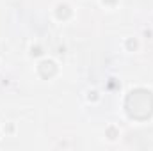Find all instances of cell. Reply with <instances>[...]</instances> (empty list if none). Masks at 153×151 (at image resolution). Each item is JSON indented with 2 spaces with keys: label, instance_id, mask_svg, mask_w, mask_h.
<instances>
[{
  "label": "cell",
  "instance_id": "7a4b0ae2",
  "mask_svg": "<svg viewBox=\"0 0 153 151\" xmlns=\"http://www.w3.org/2000/svg\"><path fill=\"white\" fill-rule=\"evenodd\" d=\"M39 75L45 76V78H48V76H53L57 73V66H55V62H52V61H43L41 64H39Z\"/></svg>",
  "mask_w": 153,
  "mask_h": 151
},
{
  "label": "cell",
  "instance_id": "3957f363",
  "mask_svg": "<svg viewBox=\"0 0 153 151\" xmlns=\"http://www.w3.org/2000/svg\"><path fill=\"white\" fill-rule=\"evenodd\" d=\"M55 14H57L59 20H66V18L71 16V9H70L66 4H61V5L57 7V13H55Z\"/></svg>",
  "mask_w": 153,
  "mask_h": 151
},
{
  "label": "cell",
  "instance_id": "52a82bcc",
  "mask_svg": "<svg viewBox=\"0 0 153 151\" xmlns=\"http://www.w3.org/2000/svg\"><path fill=\"white\" fill-rule=\"evenodd\" d=\"M105 4H116V0H103Z\"/></svg>",
  "mask_w": 153,
  "mask_h": 151
},
{
  "label": "cell",
  "instance_id": "8992f818",
  "mask_svg": "<svg viewBox=\"0 0 153 151\" xmlns=\"http://www.w3.org/2000/svg\"><path fill=\"white\" fill-rule=\"evenodd\" d=\"M126 44H128V48H135V46H137V43H135V41H132V39H130Z\"/></svg>",
  "mask_w": 153,
  "mask_h": 151
},
{
  "label": "cell",
  "instance_id": "277c9868",
  "mask_svg": "<svg viewBox=\"0 0 153 151\" xmlns=\"http://www.w3.org/2000/svg\"><path fill=\"white\" fill-rule=\"evenodd\" d=\"M109 135H111V139H116V130L114 128H109V132H107Z\"/></svg>",
  "mask_w": 153,
  "mask_h": 151
},
{
  "label": "cell",
  "instance_id": "6da1fadb",
  "mask_svg": "<svg viewBox=\"0 0 153 151\" xmlns=\"http://www.w3.org/2000/svg\"><path fill=\"white\" fill-rule=\"evenodd\" d=\"M126 114L132 119L143 121L153 114V93L148 89H135L126 96Z\"/></svg>",
  "mask_w": 153,
  "mask_h": 151
},
{
  "label": "cell",
  "instance_id": "5b68a950",
  "mask_svg": "<svg viewBox=\"0 0 153 151\" xmlns=\"http://www.w3.org/2000/svg\"><path fill=\"white\" fill-rule=\"evenodd\" d=\"M39 53H41V48H39V46L32 48V55H39Z\"/></svg>",
  "mask_w": 153,
  "mask_h": 151
}]
</instances>
